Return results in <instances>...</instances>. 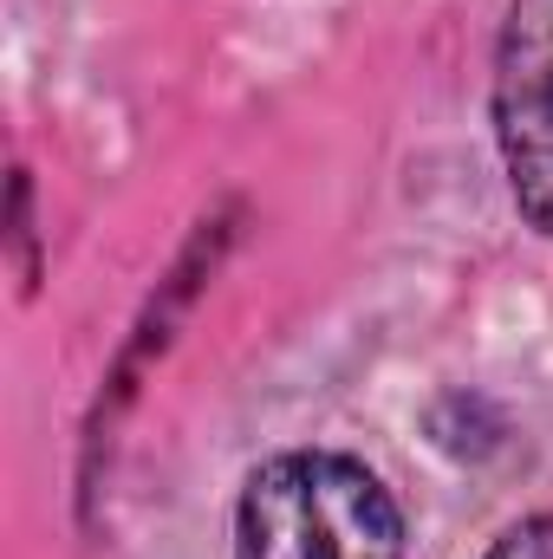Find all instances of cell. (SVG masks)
I'll return each instance as SVG.
<instances>
[{
    "mask_svg": "<svg viewBox=\"0 0 553 559\" xmlns=\"http://www.w3.org/2000/svg\"><path fill=\"white\" fill-rule=\"evenodd\" d=\"M242 559H404L391 488L332 449H293L248 475L235 508Z\"/></svg>",
    "mask_w": 553,
    "mask_h": 559,
    "instance_id": "6da1fadb",
    "label": "cell"
},
{
    "mask_svg": "<svg viewBox=\"0 0 553 559\" xmlns=\"http://www.w3.org/2000/svg\"><path fill=\"white\" fill-rule=\"evenodd\" d=\"M495 143L528 228L553 241V0H508L495 39Z\"/></svg>",
    "mask_w": 553,
    "mask_h": 559,
    "instance_id": "7a4b0ae2",
    "label": "cell"
},
{
    "mask_svg": "<svg viewBox=\"0 0 553 559\" xmlns=\"http://www.w3.org/2000/svg\"><path fill=\"white\" fill-rule=\"evenodd\" d=\"M482 559H553V521L548 514H528V521H515L495 547Z\"/></svg>",
    "mask_w": 553,
    "mask_h": 559,
    "instance_id": "3957f363",
    "label": "cell"
}]
</instances>
